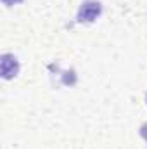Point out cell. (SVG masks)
I'll use <instances>...</instances> for the list:
<instances>
[{
  "mask_svg": "<svg viewBox=\"0 0 147 149\" xmlns=\"http://www.w3.org/2000/svg\"><path fill=\"white\" fill-rule=\"evenodd\" d=\"M19 61L14 54H2L0 56V73H2V78L3 80H12L19 74Z\"/></svg>",
  "mask_w": 147,
  "mask_h": 149,
  "instance_id": "7a4b0ae2",
  "label": "cell"
},
{
  "mask_svg": "<svg viewBox=\"0 0 147 149\" xmlns=\"http://www.w3.org/2000/svg\"><path fill=\"white\" fill-rule=\"evenodd\" d=\"M102 14V2L101 0H85L81 2L78 14H76V23L80 24H90L95 19H99Z\"/></svg>",
  "mask_w": 147,
  "mask_h": 149,
  "instance_id": "6da1fadb",
  "label": "cell"
},
{
  "mask_svg": "<svg viewBox=\"0 0 147 149\" xmlns=\"http://www.w3.org/2000/svg\"><path fill=\"white\" fill-rule=\"evenodd\" d=\"M146 104H147V95H146Z\"/></svg>",
  "mask_w": 147,
  "mask_h": 149,
  "instance_id": "5b68a950",
  "label": "cell"
},
{
  "mask_svg": "<svg viewBox=\"0 0 147 149\" xmlns=\"http://www.w3.org/2000/svg\"><path fill=\"white\" fill-rule=\"evenodd\" d=\"M140 137L147 141V123H144V125L140 127Z\"/></svg>",
  "mask_w": 147,
  "mask_h": 149,
  "instance_id": "277c9868",
  "label": "cell"
},
{
  "mask_svg": "<svg viewBox=\"0 0 147 149\" xmlns=\"http://www.w3.org/2000/svg\"><path fill=\"white\" fill-rule=\"evenodd\" d=\"M24 0H2V3L5 7H12V5H17V3H23Z\"/></svg>",
  "mask_w": 147,
  "mask_h": 149,
  "instance_id": "3957f363",
  "label": "cell"
}]
</instances>
